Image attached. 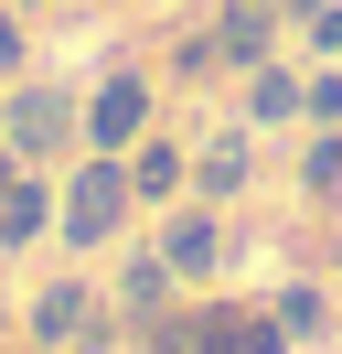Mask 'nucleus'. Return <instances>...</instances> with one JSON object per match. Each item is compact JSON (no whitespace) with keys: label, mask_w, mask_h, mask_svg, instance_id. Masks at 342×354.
Returning <instances> with one entry per match:
<instances>
[{"label":"nucleus","mask_w":342,"mask_h":354,"mask_svg":"<svg viewBox=\"0 0 342 354\" xmlns=\"http://www.w3.org/2000/svg\"><path fill=\"white\" fill-rule=\"evenodd\" d=\"M139 129H150V86L139 75H107V86L86 97V151H128Z\"/></svg>","instance_id":"3"},{"label":"nucleus","mask_w":342,"mask_h":354,"mask_svg":"<svg viewBox=\"0 0 342 354\" xmlns=\"http://www.w3.org/2000/svg\"><path fill=\"white\" fill-rule=\"evenodd\" d=\"M32 333H43V344H75V333H86V290H75V279H54V290L32 301Z\"/></svg>","instance_id":"8"},{"label":"nucleus","mask_w":342,"mask_h":354,"mask_svg":"<svg viewBox=\"0 0 342 354\" xmlns=\"http://www.w3.org/2000/svg\"><path fill=\"white\" fill-rule=\"evenodd\" d=\"M128 194H139V183H128V161L97 151L75 183H64V247H107V236L128 225Z\"/></svg>","instance_id":"1"},{"label":"nucleus","mask_w":342,"mask_h":354,"mask_svg":"<svg viewBox=\"0 0 342 354\" xmlns=\"http://www.w3.org/2000/svg\"><path fill=\"white\" fill-rule=\"evenodd\" d=\"M161 290H171V258H139V268H128V311H161Z\"/></svg>","instance_id":"12"},{"label":"nucleus","mask_w":342,"mask_h":354,"mask_svg":"<svg viewBox=\"0 0 342 354\" xmlns=\"http://www.w3.org/2000/svg\"><path fill=\"white\" fill-rule=\"evenodd\" d=\"M43 225H54V204H43V183H11V194H0V247H32Z\"/></svg>","instance_id":"7"},{"label":"nucleus","mask_w":342,"mask_h":354,"mask_svg":"<svg viewBox=\"0 0 342 354\" xmlns=\"http://www.w3.org/2000/svg\"><path fill=\"white\" fill-rule=\"evenodd\" d=\"M182 344L192 354H289V322H278V311H203Z\"/></svg>","instance_id":"4"},{"label":"nucleus","mask_w":342,"mask_h":354,"mask_svg":"<svg viewBox=\"0 0 342 354\" xmlns=\"http://www.w3.org/2000/svg\"><path fill=\"white\" fill-rule=\"evenodd\" d=\"M75 129H86V108H75V97H54V86H21V97H11V151H21V161L75 151Z\"/></svg>","instance_id":"2"},{"label":"nucleus","mask_w":342,"mask_h":354,"mask_svg":"<svg viewBox=\"0 0 342 354\" xmlns=\"http://www.w3.org/2000/svg\"><path fill=\"white\" fill-rule=\"evenodd\" d=\"M0 65H21V32H11V22H0Z\"/></svg>","instance_id":"15"},{"label":"nucleus","mask_w":342,"mask_h":354,"mask_svg":"<svg viewBox=\"0 0 342 354\" xmlns=\"http://www.w3.org/2000/svg\"><path fill=\"white\" fill-rule=\"evenodd\" d=\"M299 183H310V194H332V183H342V140H310V161H299Z\"/></svg>","instance_id":"13"},{"label":"nucleus","mask_w":342,"mask_h":354,"mask_svg":"<svg viewBox=\"0 0 342 354\" xmlns=\"http://www.w3.org/2000/svg\"><path fill=\"white\" fill-rule=\"evenodd\" d=\"M310 118H342V75H310V97H299Z\"/></svg>","instance_id":"14"},{"label":"nucleus","mask_w":342,"mask_h":354,"mask_svg":"<svg viewBox=\"0 0 342 354\" xmlns=\"http://www.w3.org/2000/svg\"><path fill=\"white\" fill-rule=\"evenodd\" d=\"M11 183H21V151H0V194H11Z\"/></svg>","instance_id":"16"},{"label":"nucleus","mask_w":342,"mask_h":354,"mask_svg":"<svg viewBox=\"0 0 342 354\" xmlns=\"http://www.w3.org/2000/svg\"><path fill=\"white\" fill-rule=\"evenodd\" d=\"M128 183H139V194H182V161H171V151H139V161H128Z\"/></svg>","instance_id":"10"},{"label":"nucleus","mask_w":342,"mask_h":354,"mask_svg":"<svg viewBox=\"0 0 342 354\" xmlns=\"http://www.w3.org/2000/svg\"><path fill=\"white\" fill-rule=\"evenodd\" d=\"M192 183H203V194H235V183H246V140H203V161H192Z\"/></svg>","instance_id":"9"},{"label":"nucleus","mask_w":342,"mask_h":354,"mask_svg":"<svg viewBox=\"0 0 342 354\" xmlns=\"http://www.w3.org/2000/svg\"><path fill=\"white\" fill-rule=\"evenodd\" d=\"M161 258H171V279H203V268L225 258V225H214V215H182V225L161 236Z\"/></svg>","instance_id":"6"},{"label":"nucleus","mask_w":342,"mask_h":354,"mask_svg":"<svg viewBox=\"0 0 342 354\" xmlns=\"http://www.w3.org/2000/svg\"><path fill=\"white\" fill-rule=\"evenodd\" d=\"M32 11H54V0H32Z\"/></svg>","instance_id":"17"},{"label":"nucleus","mask_w":342,"mask_h":354,"mask_svg":"<svg viewBox=\"0 0 342 354\" xmlns=\"http://www.w3.org/2000/svg\"><path fill=\"white\" fill-rule=\"evenodd\" d=\"M299 97H310V86H299V75H278V65H268V75H256V118H289V108H299Z\"/></svg>","instance_id":"11"},{"label":"nucleus","mask_w":342,"mask_h":354,"mask_svg":"<svg viewBox=\"0 0 342 354\" xmlns=\"http://www.w3.org/2000/svg\"><path fill=\"white\" fill-rule=\"evenodd\" d=\"M203 54H214V65H256V54H268V11H256V0H235L225 22L203 32Z\"/></svg>","instance_id":"5"}]
</instances>
